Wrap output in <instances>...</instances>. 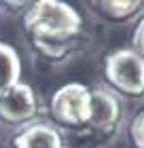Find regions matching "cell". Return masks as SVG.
I'll list each match as a JSON object with an SVG mask.
<instances>
[{"instance_id":"2","label":"cell","mask_w":144,"mask_h":148,"mask_svg":"<svg viewBox=\"0 0 144 148\" xmlns=\"http://www.w3.org/2000/svg\"><path fill=\"white\" fill-rule=\"evenodd\" d=\"M104 76L123 95H144V57L134 49L112 51L104 62Z\"/></svg>"},{"instance_id":"1","label":"cell","mask_w":144,"mask_h":148,"mask_svg":"<svg viewBox=\"0 0 144 148\" xmlns=\"http://www.w3.org/2000/svg\"><path fill=\"white\" fill-rule=\"evenodd\" d=\"M25 32L40 53L47 57H61L74 36L81 32V15L74 6L59 0H38L30 4L23 17Z\"/></svg>"},{"instance_id":"5","label":"cell","mask_w":144,"mask_h":148,"mask_svg":"<svg viewBox=\"0 0 144 148\" xmlns=\"http://www.w3.org/2000/svg\"><path fill=\"white\" fill-rule=\"evenodd\" d=\"M119 121H121V104L114 93L106 89L91 91V119L87 125L98 131H110Z\"/></svg>"},{"instance_id":"7","label":"cell","mask_w":144,"mask_h":148,"mask_svg":"<svg viewBox=\"0 0 144 148\" xmlns=\"http://www.w3.org/2000/svg\"><path fill=\"white\" fill-rule=\"evenodd\" d=\"M21 76V59L11 45L0 42V95H4Z\"/></svg>"},{"instance_id":"9","label":"cell","mask_w":144,"mask_h":148,"mask_svg":"<svg viewBox=\"0 0 144 148\" xmlns=\"http://www.w3.org/2000/svg\"><path fill=\"white\" fill-rule=\"evenodd\" d=\"M129 138L136 148H144V110L136 114V119L129 125Z\"/></svg>"},{"instance_id":"6","label":"cell","mask_w":144,"mask_h":148,"mask_svg":"<svg viewBox=\"0 0 144 148\" xmlns=\"http://www.w3.org/2000/svg\"><path fill=\"white\" fill-rule=\"evenodd\" d=\"M15 148H64L61 133L49 123H30L13 140Z\"/></svg>"},{"instance_id":"3","label":"cell","mask_w":144,"mask_h":148,"mask_svg":"<svg viewBox=\"0 0 144 148\" xmlns=\"http://www.w3.org/2000/svg\"><path fill=\"white\" fill-rule=\"evenodd\" d=\"M51 114L61 125L83 127L91 119V89L83 83H68L53 93Z\"/></svg>"},{"instance_id":"8","label":"cell","mask_w":144,"mask_h":148,"mask_svg":"<svg viewBox=\"0 0 144 148\" xmlns=\"http://www.w3.org/2000/svg\"><path fill=\"white\" fill-rule=\"evenodd\" d=\"M95 6H100V11L110 19H127L136 15L144 2H136V0H127V2H119V0H104V2H93Z\"/></svg>"},{"instance_id":"10","label":"cell","mask_w":144,"mask_h":148,"mask_svg":"<svg viewBox=\"0 0 144 148\" xmlns=\"http://www.w3.org/2000/svg\"><path fill=\"white\" fill-rule=\"evenodd\" d=\"M132 42H134V51L138 53L140 57H144V19H140V23L136 25Z\"/></svg>"},{"instance_id":"4","label":"cell","mask_w":144,"mask_h":148,"mask_svg":"<svg viewBox=\"0 0 144 148\" xmlns=\"http://www.w3.org/2000/svg\"><path fill=\"white\" fill-rule=\"evenodd\" d=\"M36 112H38L36 93L30 85L21 83V80L13 85L4 95H0V119L6 123L13 125L28 123L30 119L36 116Z\"/></svg>"}]
</instances>
